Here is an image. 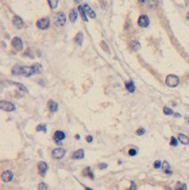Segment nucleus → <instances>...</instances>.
I'll return each mask as SVG.
<instances>
[{
	"label": "nucleus",
	"instance_id": "obj_40",
	"mask_svg": "<svg viewBox=\"0 0 189 190\" xmlns=\"http://www.w3.org/2000/svg\"><path fill=\"white\" fill-rule=\"evenodd\" d=\"M186 122H187L188 124H189V116H186Z\"/></svg>",
	"mask_w": 189,
	"mask_h": 190
},
{
	"label": "nucleus",
	"instance_id": "obj_39",
	"mask_svg": "<svg viewBox=\"0 0 189 190\" xmlns=\"http://www.w3.org/2000/svg\"><path fill=\"white\" fill-rule=\"evenodd\" d=\"M174 116L177 117V118H178V117H180V114H174Z\"/></svg>",
	"mask_w": 189,
	"mask_h": 190
},
{
	"label": "nucleus",
	"instance_id": "obj_20",
	"mask_svg": "<svg viewBox=\"0 0 189 190\" xmlns=\"http://www.w3.org/2000/svg\"><path fill=\"white\" fill-rule=\"evenodd\" d=\"M178 140L183 145H189V137L184 134H178Z\"/></svg>",
	"mask_w": 189,
	"mask_h": 190
},
{
	"label": "nucleus",
	"instance_id": "obj_37",
	"mask_svg": "<svg viewBox=\"0 0 189 190\" xmlns=\"http://www.w3.org/2000/svg\"><path fill=\"white\" fill-rule=\"evenodd\" d=\"M86 140H87L88 143H91L92 141H93V137H92V136H87V137H86Z\"/></svg>",
	"mask_w": 189,
	"mask_h": 190
},
{
	"label": "nucleus",
	"instance_id": "obj_19",
	"mask_svg": "<svg viewBox=\"0 0 189 190\" xmlns=\"http://www.w3.org/2000/svg\"><path fill=\"white\" fill-rule=\"evenodd\" d=\"M162 170H163V171L166 173V174H172V171H170V164H169V163L167 161H164L163 163H162Z\"/></svg>",
	"mask_w": 189,
	"mask_h": 190
},
{
	"label": "nucleus",
	"instance_id": "obj_30",
	"mask_svg": "<svg viewBox=\"0 0 189 190\" xmlns=\"http://www.w3.org/2000/svg\"><path fill=\"white\" fill-rule=\"evenodd\" d=\"M163 112L166 115H174V112L172 111V109L169 108V107H163Z\"/></svg>",
	"mask_w": 189,
	"mask_h": 190
},
{
	"label": "nucleus",
	"instance_id": "obj_28",
	"mask_svg": "<svg viewBox=\"0 0 189 190\" xmlns=\"http://www.w3.org/2000/svg\"><path fill=\"white\" fill-rule=\"evenodd\" d=\"M47 3L49 4L50 7H51L52 9H55V8H56V6L58 5L59 2H58V0H48Z\"/></svg>",
	"mask_w": 189,
	"mask_h": 190
},
{
	"label": "nucleus",
	"instance_id": "obj_8",
	"mask_svg": "<svg viewBox=\"0 0 189 190\" xmlns=\"http://www.w3.org/2000/svg\"><path fill=\"white\" fill-rule=\"evenodd\" d=\"M12 46H13V48L19 50V51H21V50L23 49V40H21L19 37H15L12 39Z\"/></svg>",
	"mask_w": 189,
	"mask_h": 190
},
{
	"label": "nucleus",
	"instance_id": "obj_9",
	"mask_svg": "<svg viewBox=\"0 0 189 190\" xmlns=\"http://www.w3.org/2000/svg\"><path fill=\"white\" fill-rule=\"evenodd\" d=\"M1 179L2 181L5 183H8V182H11L13 179V173L11 171H5L2 173L1 176Z\"/></svg>",
	"mask_w": 189,
	"mask_h": 190
},
{
	"label": "nucleus",
	"instance_id": "obj_2",
	"mask_svg": "<svg viewBox=\"0 0 189 190\" xmlns=\"http://www.w3.org/2000/svg\"><path fill=\"white\" fill-rule=\"evenodd\" d=\"M0 109L2 111H5V112H13V111H15L16 107L13 103L3 100L0 103Z\"/></svg>",
	"mask_w": 189,
	"mask_h": 190
},
{
	"label": "nucleus",
	"instance_id": "obj_38",
	"mask_svg": "<svg viewBox=\"0 0 189 190\" xmlns=\"http://www.w3.org/2000/svg\"><path fill=\"white\" fill-rule=\"evenodd\" d=\"M131 188H130V190H136V185H135V183L133 182V181H132L131 182Z\"/></svg>",
	"mask_w": 189,
	"mask_h": 190
},
{
	"label": "nucleus",
	"instance_id": "obj_18",
	"mask_svg": "<svg viewBox=\"0 0 189 190\" xmlns=\"http://www.w3.org/2000/svg\"><path fill=\"white\" fill-rule=\"evenodd\" d=\"M78 9H79V12L80 13V16H81L82 20H83L84 22H88V16H87V13H86L85 11V8H84L83 5H79V7H78Z\"/></svg>",
	"mask_w": 189,
	"mask_h": 190
},
{
	"label": "nucleus",
	"instance_id": "obj_5",
	"mask_svg": "<svg viewBox=\"0 0 189 190\" xmlns=\"http://www.w3.org/2000/svg\"><path fill=\"white\" fill-rule=\"evenodd\" d=\"M36 25H37V27L40 30L48 29V27H49V25H50L49 18H42V19H39V21L37 22Z\"/></svg>",
	"mask_w": 189,
	"mask_h": 190
},
{
	"label": "nucleus",
	"instance_id": "obj_41",
	"mask_svg": "<svg viewBox=\"0 0 189 190\" xmlns=\"http://www.w3.org/2000/svg\"><path fill=\"white\" fill-rule=\"evenodd\" d=\"M85 190H94V189L90 188V187H85Z\"/></svg>",
	"mask_w": 189,
	"mask_h": 190
},
{
	"label": "nucleus",
	"instance_id": "obj_26",
	"mask_svg": "<svg viewBox=\"0 0 189 190\" xmlns=\"http://www.w3.org/2000/svg\"><path fill=\"white\" fill-rule=\"evenodd\" d=\"M21 67L20 65H15L12 69V74L13 75H21Z\"/></svg>",
	"mask_w": 189,
	"mask_h": 190
},
{
	"label": "nucleus",
	"instance_id": "obj_22",
	"mask_svg": "<svg viewBox=\"0 0 189 190\" xmlns=\"http://www.w3.org/2000/svg\"><path fill=\"white\" fill-rule=\"evenodd\" d=\"M77 17H78L77 11H76L75 9H72L71 11V13H70V15H69V18H70V20H71V23H74V22L77 20Z\"/></svg>",
	"mask_w": 189,
	"mask_h": 190
},
{
	"label": "nucleus",
	"instance_id": "obj_21",
	"mask_svg": "<svg viewBox=\"0 0 189 190\" xmlns=\"http://www.w3.org/2000/svg\"><path fill=\"white\" fill-rule=\"evenodd\" d=\"M74 42L79 46L82 45V42H83V34H82L81 32H79V33L76 35L75 38H74Z\"/></svg>",
	"mask_w": 189,
	"mask_h": 190
},
{
	"label": "nucleus",
	"instance_id": "obj_4",
	"mask_svg": "<svg viewBox=\"0 0 189 190\" xmlns=\"http://www.w3.org/2000/svg\"><path fill=\"white\" fill-rule=\"evenodd\" d=\"M33 74H36L35 69L33 66H21V75L24 77H31Z\"/></svg>",
	"mask_w": 189,
	"mask_h": 190
},
{
	"label": "nucleus",
	"instance_id": "obj_27",
	"mask_svg": "<svg viewBox=\"0 0 189 190\" xmlns=\"http://www.w3.org/2000/svg\"><path fill=\"white\" fill-rule=\"evenodd\" d=\"M32 66H33L34 69H35V72H36V73H37V74L41 73V72H42L43 67H42L41 64H33V65H32Z\"/></svg>",
	"mask_w": 189,
	"mask_h": 190
},
{
	"label": "nucleus",
	"instance_id": "obj_3",
	"mask_svg": "<svg viewBox=\"0 0 189 190\" xmlns=\"http://www.w3.org/2000/svg\"><path fill=\"white\" fill-rule=\"evenodd\" d=\"M54 20H55V23L56 26H59V27H63L64 24H65V22H66L65 15H64L63 13H62V12H59V13H57L55 15V18H54Z\"/></svg>",
	"mask_w": 189,
	"mask_h": 190
},
{
	"label": "nucleus",
	"instance_id": "obj_25",
	"mask_svg": "<svg viewBox=\"0 0 189 190\" xmlns=\"http://www.w3.org/2000/svg\"><path fill=\"white\" fill-rule=\"evenodd\" d=\"M13 84L14 85V86L17 87V88H19V90H21V91H23V92H25V93H28V89H27V88H26V87L24 86L23 84L19 83V82H13Z\"/></svg>",
	"mask_w": 189,
	"mask_h": 190
},
{
	"label": "nucleus",
	"instance_id": "obj_36",
	"mask_svg": "<svg viewBox=\"0 0 189 190\" xmlns=\"http://www.w3.org/2000/svg\"><path fill=\"white\" fill-rule=\"evenodd\" d=\"M108 165L106 164V163H100L99 165H98V167H99V169H101V170H104V169H106L107 168Z\"/></svg>",
	"mask_w": 189,
	"mask_h": 190
},
{
	"label": "nucleus",
	"instance_id": "obj_34",
	"mask_svg": "<svg viewBox=\"0 0 189 190\" xmlns=\"http://www.w3.org/2000/svg\"><path fill=\"white\" fill-rule=\"evenodd\" d=\"M144 132H146V130H144L143 128H140L136 130V135H138V136H142V135L144 134Z\"/></svg>",
	"mask_w": 189,
	"mask_h": 190
},
{
	"label": "nucleus",
	"instance_id": "obj_7",
	"mask_svg": "<svg viewBox=\"0 0 189 190\" xmlns=\"http://www.w3.org/2000/svg\"><path fill=\"white\" fill-rule=\"evenodd\" d=\"M38 170H39V173L41 177H45L47 174V171L48 170V165L46 161H39L38 164Z\"/></svg>",
	"mask_w": 189,
	"mask_h": 190
},
{
	"label": "nucleus",
	"instance_id": "obj_17",
	"mask_svg": "<svg viewBox=\"0 0 189 190\" xmlns=\"http://www.w3.org/2000/svg\"><path fill=\"white\" fill-rule=\"evenodd\" d=\"M125 87H126L127 90L130 93H134L135 90H136V87H135L134 82L132 81V80H130V81H127L125 83Z\"/></svg>",
	"mask_w": 189,
	"mask_h": 190
},
{
	"label": "nucleus",
	"instance_id": "obj_15",
	"mask_svg": "<svg viewBox=\"0 0 189 190\" xmlns=\"http://www.w3.org/2000/svg\"><path fill=\"white\" fill-rule=\"evenodd\" d=\"M84 156H85L84 150H83V149H79V150H77L75 153H73V155H72V158L75 159V160H79V159H83Z\"/></svg>",
	"mask_w": 189,
	"mask_h": 190
},
{
	"label": "nucleus",
	"instance_id": "obj_10",
	"mask_svg": "<svg viewBox=\"0 0 189 190\" xmlns=\"http://www.w3.org/2000/svg\"><path fill=\"white\" fill-rule=\"evenodd\" d=\"M138 25L142 28H146L149 26L150 21H149V18H148L147 15H141L139 18H138Z\"/></svg>",
	"mask_w": 189,
	"mask_h": 190
},
{
	"label": "nucleus",
	"instance_id": "obj_16",
	"mask_svg": "<svg viewBox=\"0 0 189 190\" xmlns=\"http://www.w3.org/2000/svg\"><path fill=\"white\" fill-rule=\"evenodd\" d=\"M129 46L134 51H137V50H139L141 48V45H140V43L137 40H132V41H130Z\"/></svg>",
	"mask_w": 189,
	"mask_h": 190
},
{
	"label": "nucleus",
	"instance_id": "obj_1",
	"mask_svg": "<svg viewBox=\"0 0 189 190\" xmlns=\"http://www.w3.org/2000/svg\"><path fill=\"white\" fill-rule=\"evenodd\" d=\"M165 83L167 86L170 87V88H175V87H177L178 84H179V79H178V77H177L176 75L170 74V75H168L166 77Z\"/></svg>",
	"mask_w": 189,
	"mask_h": 190
},
{
	"label": "nucleus",
	"instance_id": "obj_31",
	"mask_svg": "<svg viewBox=\"0 0 189 190\" xmlns=\"http://www.w3.org/2000/svg\"><path fill=\"white\" fill-rule=\"evenodd\" d=\"M38 189L39 190H47V186L46 183L44 182H41L39 184V186H38Z\"/></svg>",
	"mask_w": 189,
	"mask_h": 190
},
{
	"label": "nucleus",
	"instance_id": "obj_6",
	"mask_svg": "<svg viewBox=\"0 0 189 190\" xmlns=\"http://www.w3.org/2000/svg\"><path fill=\"white\" fill-rule=\"evenodd\" d=\"M65 150L63 148H55L53 150L52 152V156H53L54 159L56 160H61L63 159L64 156H65Z\"/></svg>",
	"mask_w": 189,
	"mask_h": 190
},
{
	"label": "nucleus",
	"instance_id": "obj_14",
	"mask_svg": "<svg viewBox=\"0 0 189 190\" xmlns=\"http://www.w3.org/2000/svg\"><path fill=\"white\" fill-rule=\"evenodd\" d=\"M84 8H85V11H86V13H87V15L89 16L90 18H92V19H94V18L96 17V13L92 10V8L89 6L88 5H83Z\"/></svg>",
	"mask_w": 189,
	"mask_h": 190
},
{
	"label": "nucleus",
	"instance_id": "obj_29",
	"mask_svg": "<svg viewBox=\"0 0 189 190\" xmlns=\"http://www.w3.org/2000/svg\"><path fill=\"white\" fill-rule=\"evenodd\" d=\"M36 130L37 131H43V132H47V125L46 124H39L37 126L36 128Z\"/></svg>",
	"mask_w": 189,
	"mask_h": 190
},
{
	"label": "nucleus",
	"instance_id": "obj_24",
	"mask_svg": "<svg viewBox=\"0 0 189 190\" xmlns=\"http://www.w3.org/2000/svg\"><path fill=\"white\" fill-rule=\"evenodd\" d=\"M83 174L85 175V176H88V177H89L91 179H94V173L92 172V171H91V169H90V167H87L85 170H84Z\"/></svg>",
	"mask_w": 189,
	"mask_h": 190
},
{
	"label": "nucleus",
	"instance_id": "obj_11",
	"mask_svg": "<svg viewBox=\"0 0 189 190\" xmlns=\"http://www.w3.org/2000/svg\"><path fill=\"white\" fill-rule=\"evenodd\" d=\"M13 24L15 26L17 29H23L24 27V23L23 21V19H21V17H19V16L15 15L13 16Z\"/></svg>",
	"mask_w": 189,
	"mask_h": 190
},
{
	"label": "nucleus",
	"instance_id": "obj_33",
	"mask_svg": "<svg viewBox=\"0 0 189 190\" xmlns=\"http://www.w3.org/2000/svg\"><path fill=\"white\" fill-rule=\"evenodd\" d=\"M161 166H162V161H159V160H157V161H155L154 163V167L155 169H159V168H161Z\"/></svg>",
	"mask_w": 189,
	"mask_h": 190
},
{
	"label": "nucleus",
	"instance_id": "obj_23",
	"mask_svg": "<svg viewBox=\"0 0 189 190\" xmlns=\"http://www.w3.org/2000/svg\"><path fill=\"white\" fill-rule=\"evenodd\" d=\"M187 189V187L185 183H182L180 181L176 183V186H175V190H186Z\"/></svg>",
	"mask_w": 189,
	"mask_h": 190
},
{
	"label": "nucleus",
	"instance_id": "obj_13",
	"mask_svg": "<svg viewBox=\"0 0 189 190\" xmlns=\"http://www.w3.org/2000/svg\"><path fill=\"white\" fill-rule=\"evenodd\" d=\"M47 106H48V109H49V110L51 111L52 112H57V111H58V107H59V105H58L57 103L55 102V101H53V100H49V101H48Z\"/></svg>",
	"mask_w": 189,
	"mask_h": 190
},
{
	"label": "nucleus",
	"instance_id": "obj_43",
	"mask_svg": "<svg viewBox=\"0 0 189 190\" xmlns=\"http://www.w3.org/2000/svg\"><path fill=\"white\" fill-rule=\"evenodd\" d=\"M186 19H187L188 21H189V12L187 13V15H186Z\"/></svg>",
	"mask_w": 189,
	"mask_h": 190
},
{
	"label": "nucleus",
	"instance_id": "obj_32",
	"mask_svg": "<svg viewBox=\"0 0 189 190\" xmlns=\"http://www.w3.org/2000/svg\"><path fill=\"white\" fill-rule=\"evenodd\" d=\"M170 145H172V146H177L178 145V140H177L175 137H171V138H170Z\"/></svg>",
	"mask_w": 189,
	"mask_h": 190
},
{
	"label": "nucleus",
	"instance_id": "obj_42",
	"mask_svg": "<svg viewBox=\"0 0 189 190\" xmlns=\"http://www.w3.org/2000/svg\"><path fill=\"white\" fill-rule=\"evenodd\" d=\"M76 137V139H79V138H80V137L79 136V135H76V137Z\"/></svg>",
	"mask_w": 189,
	"mask_h": 190
},
{
	"label": "nucleus",
	"instance_id": "obj_35",
	"mask_svg": "<svg viewBox=\"0 0 189 190\" xmlns=\"http://www.w3.org/2000/svg\"><path fill=\"white\" fill-rule=\"evenodd\" d=\"M136 149H129V151H128V154L130 155V156H135V155L136 154Z\"/></svg>",
	"mask_w": 189,
	"mask_h": 190
},
{
	"label": "nucleus",
	"instance_id": "obj_12",
	"mask_svg": "<svg viewBox=\"0 0 189 190\" xmlns=\"http://www.w3.org/2000/svg\"><path fill=\"white\" fill-rule=\"evenodd\" d=\"M65 138V133L63 132L62 130H57L55 132V135H54V139H55V142H61L63 141V139Z\"/></svg>",
	"mask_w": 189,
	"mask_h": 190
}]
</instances>
